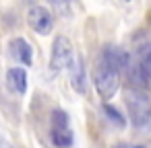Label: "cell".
I'll return each mask as SVG.
<instances>
[{
    "instance_id": "6da1fadb",
    "label": "cell",
    "mask_w": 151,
    "mask_h": 148,
    "mask_svg": "<svg viewBox=\"0 0 151 148\" xmlns=\"http://www.w3.org/2000/svg\"><path fill=\"white\" fill-rule=\"evenodd\" d=\"M126 72L132 89H139L145 93L151 91V37L137 41Z\"/></svg>"
},
{
    "instance_id": "7a4b0ae2",
    "label": "cell",
    "mask_w": 151,
    "mask_h": 148,
    "mask_svg": "<svg viewBox=\"0 0 151 148\" xmlns=\"http://www.w3.org/2000/svg\"><path fill=\"white\" fill-rule=\"evenodd\" d=\"M124 101H126V107H128V115L132 119V123L137 127H143L149 123L151 119V99L145 91H139V89H128L124 93Z\"/></svg>"
},
{
    "instance_id": "3957f363",
    "label": "cell",
    "mask_w": 151,
    "mask_h": 148,
    "mask_svg": "<svg viewBox=\"0 0 151 148\" xmlns=\"http://www.w3.org/2000/svg\"><path fill=\"white\" fill-rule=\"evenodd\" d=\"M93 82H95V89H97L99 97L104 101H108V99H112L116 95V91L120 86V72L110 68L108 64L99 62L95 72H93Z\"/></svg>"
},
{
    "instance_id": "277c9868",
    "label": "cell",
    "mask_w": 151,
    "mask_h": 148,
    "mask_svg": "<svg viewBox=\"0 0 151 148\" xmlns=\"http://www.w3.org/2000/svg\"><path fill=\"white\" fill-rule=\"evenodd\" d=\"M75 60V52H73V43L70 39H66L64 35H58L52 43V60H50V70L56 74L60 70L70 68Z\"/></svg>"
},
{
    "instance_id": "5b68a950",
    "label": "cell",
    "mask_w": 151,
    "mask_h": 148,
    "mask_svg": "<svg viewBox=\"0 0 151 148\" xmlns=\"http://www.w3.org/2000/svg\"><path fill=\"white\" fill-rule=\"evenodd\" d=\"M27 23L35 33L48 35L52 31V27H54V17L46 6H31L27 11Z\"/></svg>"
},
{
    "instance_id": "8992f818",
    "label": "cell",
    "mask_w": 151,
    "mask_h": 148,
    "mask_svg": "<svg viewBox=\"0 0 151 148\" xmlns=\"http://www.w3.org/2000/svg\"><path fill=\"white\" fill-rule=\"evenodd\" d=\"M101 62H104V64H108L110 68H114V70L122 72V70H126V68H128L130 54H128V52H124L122 47L108 45V47L104 50V54H101Z\"/></svg>"
},
{
    "instance_id": "52a82bcc",
    "label": "cell",
    "mask_w": 151,
    "mask_h": 148,
    "mask_svg": "<svg viewBox=\"0 0 151 148\" xmlns=\"http://www.w3.org/2000/svg\"><path fill=\"white\" fill-rule=\"evenodd\" d=\"M9 47H11V56H13L17 62H21V64H25V66H31L33 50H31V45H29L23 37H15V39H11Z\"/></svg>"
},
{
    "instance_id": "ba28073f",
    "label": "cell",
    "mask_w": 151,
    "mask_h": 148,
    "mask_svg": "<svg viewBox=\"0 0 151 148\" xmlns=\"http://www.w3.org/2000/svg\"><path fill=\"white\" fill-rule=\"evenodd\" d=\"M68 70H70V84H73V89L79 95H85L87 82H85V64H83V60L81 58H75Z\"/></svg>"
},
{
    "instance_id": "9c48e42d",
    "label": "cell",
    "mask_w": 151,
    "mask_h": 148,
    "mask_svg": "<svg viewBox=\"0 0 151 148\" xmlns=\"http://www.w3.org/2000/svg\"><path fill=\"white\" fill-rule=\"evenodd\" d=\"M6 86L15 95H23L27 91V72L23 68H11L6 72Z\"/></svg>"
},
{
    "instance_id": "30bf717a",
    "label": "cell",
    "mask_w": 151,
    "mask_h": 148,
    "mask_svg": "<svg viewBox=\"0 0 151 148\" xmlns=\"http://www.w3.org/2000/svg\"><path fill=\"white\" fill-rule=\"evenodd\" d=\"M52 142L58 148H68L73 144V132L68 125H52Z\"/></svg>"
},
{
    "instance_id": "8fae6325",
    "label": "cell",
    "mask_w": 151,
    "mask_h": 148,
    "mask_svg": "<svg viewBox=\"0 0 151 148\" xmlns=\"http://www.w3.org/2000/svg\"><path fill=\"white\" fill-rule=\"evenodd\" d=\"M104 113H106V115H108V119H110L112 123H116V125H118L120 130H122V127L126 125L124 117L120 115V111H118L116 107H112V105H104Z\"/></svg>"
},
{
    "instance_id": "7c38bea8",
    "label": "cell",
    "mask_w": 151,
    "mask_h": 148,
    "mask_svg": "<svg viewBox=\"0 0 151 148\" xmlns=\"http://www.w3.org/2000/svg\"><path fill=\"white\" fill-rule=\"evenodd\" d=\"M0 148H13V146H11V144H9V142H6L2 136H0Z\"/></svg>"
},
{
    "instance_id": "4fadbf2b",
    "label": "cell",
    "mask_w": 151,
    "mask_h": 148,
    "mask_svg": "<svg viewBox=\"0 0 151 148\" xmlns=\"http://www.w3.org/2000/svg\"><path fill=\"white\" fill-rule=\"evenodd\" d=\"M114 148H145V146H128V144H116Z\"/></svg>"
}]
</instances>
